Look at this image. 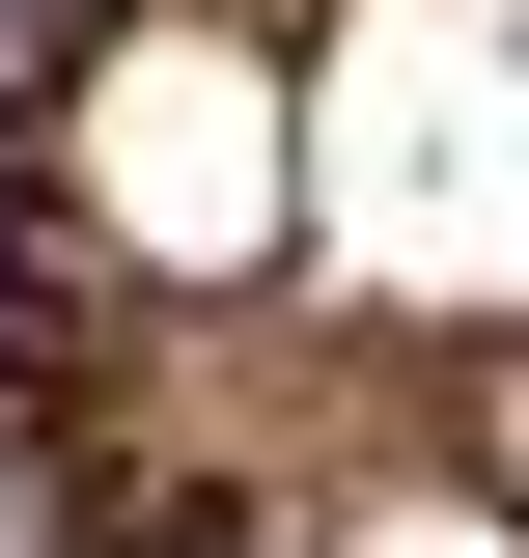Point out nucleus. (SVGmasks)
<instances>
[{
	"label": "nucleus",
	"mask_w": 529,
	"mask_h": 558,
	"mask_svg": "<svg viewBox=\"0 0 529 558\" xmlns=\"http://www.w3.org/2000/svg\"><path fill=\"white\" fill-rule=\"evenodd\" d=\"M307 279L418 307V336H529V0L307 28Z\"/></svg>",
	"instance_id": "nucleus-2"
},
{
	"label": "nucleus",
	"mask_w": 529,
	"mask_h": 558,
	"mask_svg": "<svg viewBox=\"0 0 529 558\" xmlns=\"http://www.w3.org/2000/svg\"><path fill=\"white\" fill-rule=\"evenodd\" d=\"M473 475L529 502V336H473Z\"/></svg>",
	"instance_id": "nucleus-3"
},
{
	"label": "nucleus",
	"mask_w": 529,
	"mask_h": 558,
	"mask_svg": "<svg viewBox=\"0 0 529 558\" xmlns=\"http://www.w3.org/2000/svg\"><path fill=\"white\" fill-rule=\"evenodd\" d=\"M28 223L112 307L307 279V57L223 28V0H84V57L28 84Z\"/></svg>",
	"instance_id": "nucleus-1"
}]
</instances>
